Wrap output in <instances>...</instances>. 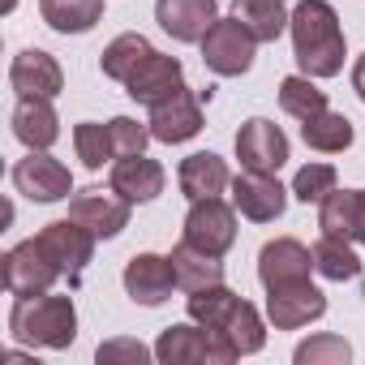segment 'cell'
<instances>
[{
	"mask_svg": "<svg viewBox=\"0 0 365 365\" xmlns=\"http://www.w3.org/2000/svg\"><path fill=\"white\" fill-rule=\"evenodd\" d=\"M288 35H292V61L301 73L322 82L344 69L348 39H344V26H339V14L331 9V0H297Z\"/></svg>",
	"mask_w": 365,
	"mask_h": 365,
	"instance_id": "cell-1",
	"label": "cell"
},
{
	"mask_svg": "<svg viewBox=\"0 0 365 365\" xmlns=\"http://www.w3.org/2000/svg\"><path fill=\"white\" fill-rule=\"evenodd\" d=\"M9 335L18 344L48 348V352L73 348V339H78V305H73V297H56V292L14 297V305H9Z\"/></svg>",
	"mask_w": 365,
	"mask_h": 365,
	"instance_id": "cell-2",
	"label": "cell"
},
{
	"mask_svg": "<svg viewBox=\"0 0 365 365\" xmlns=\"http://www.w3.org/2000/svg\"><path fill=\"white\" fill-rule=\"evenodd\" d=\"M155 361L159 365H232L241 356L232 352V344L224 339V331L198 327L190 318V322H172L168 331H159Z\"/></svg>",
	"mask_w": 365,
	"mask_h": 365,
	"instance_id": "cell-3",
	"label": "cell"
},
{
	"mask_svg": "<svg viewBox=\"0 0 365 365\" xmlns=\"http://www.w3.org/2000/svg\"><path fill=\"white\" fill-rule=\"evenodd\" d=\"M9 180H14V190H18L26 202H39V207L73 198V172H69V163H61L52 150H26V159L14 163Z\"/></svg>",
	"mask_w": 365,
	"mask_h": 365,
	"instance_id": "cell-4",
	"label": "cell"
},
{
	"mask_svg": "<svg viewBox=\"0 0 365 365\" xmlns=\"http://www.w3.org/2000/svg\"><path fill=\"white\" fill-rule=\"evenodd\" d=\"M180 241H190L202 254L224 258L237 245V207L224 198H198L185 211V228H180Z\"/></svg>",
	"mask_w": 365,
	"mask_h": 365,
	"instance_id": "cell-5",
	"label": "cell"
},
{
	"mask_svg": "<svg viewBox=\"0 0 365 365\" xmlns=\"http://www.w3.org/2000/svg\"><path fill=\"white\" fill-rule=\"evenodd\" d=\"M202 48V65L215 73V78H241L254 69V52H258V39L237 22V18H220L207 39L198 43Z\"/></svg>",
	"mask_w": 365,
	"mask_h": 365,
	"instance_id": "cell-6",
	"label": "cell"
},
{
	"mask_svg": "<svg viewBox=\"0 0 365 365\" xmlns=\"http://www.w3.org/2000/svg\"><path fill=\"white\" fill-rule=\"evenodd\" d=\"M35 237H39L43 254L56 262V271H61L69 284H82V271L91 267L99 237H95L91 228H82L78 220H52V224H43Z\"/></svg>",
	"mask_w": 365,
	"mask_h": 365,
	"instance_id": "cell-7",
	"label": "cell"
},
{
	"mask_svg": "<svg viewBox=\"0 0 365 365\" xmlns=\"http://www.w3.org/2000/svg\"><path fill=\"white\" fill-rule=\"evenodd\" d=\"M202 99H211V91H190L180 86L172 99L150 108V138L163 146H180V142H194L202 133Z\"/></svg>",
	"mask_w": 365,
	"mask_h": 365,
	"instance_id": "cell-8",
	"label": "cell"
},
{
	"mask_svg": "<svg viewBox=\"0 0 365 365\" xmlns=\"http://www.w3.org/2000/svg\"><path fill=\"white\" fill-rule=\"evenodd\" d=\"M288 194L292 190L279 185L275 172H250V168H241V176H232V207L250 224H275L288 211Z\"/></svg>",
	"mask_w": 365,
	"mask_h": 365,
	"instance_id": "cell-9",
	"label": "cell"
},
{
	"mask_svg": "<svg viewBox=\"0 0 365 365\" xmlns=\"http://www.w3.org/2000/svg\"><path fill=\"white\" fill-rule=\"evenodd\" d=\"M0 279L14 297H31V292H52V284L61 279L56 262L43 254L39 237H26L18 241L5 258H0Z\"/></svg>",
	"mask_w": 365,
	"mask_h": 365,
	"instance_id": "cell-10",
	"label": "cell"
},
{
	"mask_svg": "<svg viewBox=\"0 0 365 365\" xmlns=\"http://www.w3.org/2000/svg\"><path fill=\"white\" fill-rule=\"evenodd\" d=\"M237 159L241 168L250 172H279L288 159H292V146H288V133L267 120V116H254L237 129Z\"/></svg>",
	"mask_w": 365,
	"mask_h": 365,
	"instance_id": "cell-11",
	"label": "cell"
},
{
	"mask_svg": "<svg viewBox=\"0 0 365 365\" xmlns=\"http://www.w3.org/2000/svg\"><path fill=\"white\" fill-rule=\"evenodd\" d=\"M322 314H327V292L314 288L309 279L267 288V318L275 331H301V327L318 322Z\"/></svg>",
	"mask_w": 365,
	"mask_h": 365,
	"instance_id": "cell-12",
	"label": "cell"
},
{
	"mask_svg": "<svg viewBox=\"0 0 365 365\" xmlns=\"http://www.w3.org/2000/svg\"><path fill=\"white\" fill-rule=\"evenodd\" d=\"M129 215H133V202H125L112 185L108 190H82L69 198V220H78L82 228H91L99 241H112L129 228Z\"/></svg>",
	"mask_w": 365,
	"mask_h": 365,
	"instance_id": "cell-13",
	"label": "cell"
},
{
	"mask_svg": "<svg viewBox=\"0 0 365 365\" xmlns=\"http://www.w3.org/2000/svg\"><path fill=\"white\" fill-rule=\"evenodd\" d=\"M120 284H125V292H129L133 305H146V309L163 305V301L172 297V288H176L172 254H150V250H146V254H133V258L125 262Z\"/></svg>",
	"mask_w": 365,
	"mask_h": 365,
	"instance_id": "cell-14",
	"label": "cell"
},
{
	"mask_svg": "<svg viewBox=\"0 0 365 365\" xmlns=\"http://www.w3.org/2000/svg\"><path fill=\"white\" fill-rule=\"evenodd\" d=\"M9 86H14L18 99H56L65 91V69H61V61L52 52L26 48L9 65Z\"/></svg>",
	"mask_w": 365,
	"mask_h": 365,
	"instance_id": "cell-15",
	"label": "cell"
},
{
	"mask_svg": "<svg viewBox=\"0 0 365 365\" xmlns=\"http://www.w3.org/2000/svg\"><path fill=\"white\" fill-rule=\"evenodd\" d=\"M155 22L176 43H202L220 22V0H155Z\"/></svg>",
	"mask_w": 365,
	"mask_h": 365,
	"instance_id": "cell-16",
	"label": "cell"
},
{
	"mask_svg": "<svg viewBox=\"0 0 365 365\" xmlns=\"http://www.w3.org/2000/svg\"><path fill=\"white\" fill-rule=\"evenodd\" d=\"M180 86H185V65H180L176 56H168V52H150V56H146V61L129 73L125 95H129L133 103L155 108V103L172 99Z\"/></svg>",
	"mask_w": 365,
	"mask_h": 365,
	"instance_id": "cell-17",
	"label": "cell"
},
{
	"mask_svg": "<svg viewBox=\"0 0 365 365\" xmlns=\"http://www.w3.org/2000/svg\"><path fill=\"white\" fill-rule=\"evenodd\" d=\"M314 275V250L301 245L297 237H275L258 250V284L262 288H279V284H297Z\"/></svg>",
	"mask_w": 365,
	"mask_h": 365,
	"instance_id": "cell-18",
	"label": "cell"
},
{
	"mask_svg": "<svg viewBox=\"0 0 365 365\" xmlns=\"http://www.w3.org/2000/svg\"><path fill=\"white\" fill-rule=\"evenodd\" d=\"M108 185H112L125 202L142 207V202H155V198L163 194L168 172H163L159 159H146V150H142V155H120V159L112 163V172H108Z\"/></svg>",
	"mask_w": 365,
	"mask_h": 365,
	"instance_id": "cell-19",
	"label": "cell"
},
{
	"mask_svg": "<svg viewBox=\"0 0 365 365\" xmlns=\"http://www.w3.org/2000/svg\"><path fill=\"white\" fill-rule=\"evenodd\" d=\"M176 185H180V194H185L190 202H198V198H224V190H232V172H228V163L215 150H194V155L180 159Z\"/></svg>",
	"mask_w": 365,
	"mask_h": 365,
	"instance_id": "cell-20",
	"label": "cell"
},
{
	"mask_svg": "<svg viewBox=\"0 0 365 365\" xmlns=\"http://www.w3.org/2000/svg\"><path fill=\"white\" fill-rule=\"evenodd\" d=\"M318 228L344 241H365V190H331L318 202Z\"/></svg>",
	"mask_w": 365,
	"mask_h": 365,
	"instance_id": "cell-21",
	"label": "cell"
},
{
	"mask_svg": "<svg viewBox=\"0 0 365 365\" xmlns=\"http://www.w3.org/2000/svg\"><path fill=\"white\" fill-rule=\"evenodd\" d=\"M9 120H14V138L26 150H52L61 138V116H56L52 99H18Z\"/></svg>",
	"mask_w": 365,
	"mask_h": 365,
	"instance_id": "cell-22",
	"label": "cell"
},
{
	"mask_svg": "<svg viewBox=\"0 0 365 365\" xmlns=\"http://www.w3.org/2000/svg\"><path fill=\"white\" fill-rule=\"evenodd\" d=\"M172 271H176V288L180 292H198L211 284H224V258L194 250L190 241L172 245Z\"/></svg>",
	"mask_w": 365,
	"mask_h": 365,
	"instance_id": "cell-23",
	"label": "cell"
},
{
	"mask_svg": "<svg viewBox=\"0 0 365 365\" xmlns=\"http://www.w3.org/2000/svg\"><path fill=\"white\" fill-rule=\"evenodd\" d=\"M232 18L258 39V43H275L288 22H292V9L284 0H232Z\"/></svg>",
	"mask_w": 365,
	"mask_h": 365,
	"instance_id": "cell-24",
	"label": "cell"
},
{
	"mask_svg": "<svg viewBox=\"0 0 365 365\" xmlns=\"http://www.w3.org/2000/svg\"><path fill=\"white\" fill-rule=\"evenodd\" d=\"M108 0H39V18L56 35H86L103 22Z\"/></svg>",
	"mask_w": 365,
	"mask_h": 365,
	"instance_id": "cell-25",
	"label": "cell"
},
{
	"mask_svg": "<svg viewBox=\"0 0 365 365\" xmlns=\"http://www.w3.org/2000/svg\"><path fill=\"white\" fill-rule=\"evenodd\" d=\"M352 138H356V129H352V120L344 112L322 108V112H314V116L301 120V142L309 150H318V155H339V150L352 146Z\"/></svg>",
	"mask_w": 365,
	"mask_h": 365,
	"instance_id": "cell-26",
	"label": "cell"
},
{
	"mask_svg": "<svg viewBox=\"0 0 365 365\" xmlns=\"http://www.w3.org/2000/svg\"><path fill=\"white\" fill-rule=\"evenodd\" d=\"M309 250H314V271H318L322 279H331V284H348V279L361 275V258H356L352 241L322 232Z\"/></svg>",
	"mask_w": 365,
	"mask_h": 365,
	"instance_id": "cell-27",
	"label": "cell"
},
{
	"mask_svg": "<svg viewBox=\"0 0 365 365\" xmlns=\"http://www.w3.org/2000/svg\"><path fill=\"white\" fill-rule=\"evenodd\" d=\"M155 48H150V39L146 35H138V31H125V35H116L108 48H103V56H99V69H103V78H112V82H129V73L150 56Z\"/></svg>",
	"mask_w": 365,
	"mask_h": 365,
	"instance_id": "cell-28",
	"label": "cell"
},
{
	"mask_svg": "<svg viewBox=\"0 0 365 365\" xmlns=\"http://www.w3.org/2000/svg\"><path fill=\"white\" fill-rule=\"evenodd\" d=\"M237 305H241V297H237L228 284H211V288H198V292H190V301H185V314H190L198 327L224 331V327H228V318L237 314Z\"/></svg>",
	"mask_w": 365,
	"mask_h": 365,
	"instance_id": "cell-29",
	"label": "cell"
},
{
	"mask_svg": "<svg viewBox=\"0 0 365 365\" xmlns=\"http://www.w3.org/2000/svg\"><path fill=\"white\" fill-rule=\"evenodd\" d=\"M224 339L232 344L237 356H254V352H262V348H267V322H262L258 305H250V301L241 297L237 314H232L228 327H224Z\"/></svg>",
	"mask_w": 365,
	"mask_h": 365,
	"instance_id": "cell-30",
	"label": "cell"
},
{
	"mask_svg": "<svg viewBox=\"0 0 365 365\" xmlns=\"http://www.w3.org/2000/svg\"><path fill=\"white\" fill-rule=\"evenodd\" d=\"M279 108H284L288 116L305 120V116H314V112H322V108H331V103H327V91H318V78L292 73V78L279 82Z\"/></svg>",
	"mask_w": 365,
	"mask_h": 365,
	"instance_id": "cell-31",
	"label": "cell"
},
{
	"mask_svg": "<svg viewBox=\"0 0 365 365\" xmlns=\"http://www.w3.org/2000/svg\"><path fill=\"white\" fill-rule=\"evenodd\" d=\"M73 150H78V159H82L86 172H99L103 163L116 159L112 133H108V125H99V120H78V125H73Z\"/></svg>",
	"mask_w": 365,
	"mask_h": 365,
	"instance_id": "cell-32",
	"label": "cell"
},
{
	"mask_svg": "<svg viewBox=\"0 0 365 365\" xmlns=\"http://www.w3.org/2000/svg\"><path fill=\"white\" fill-rule=\"evenodd\" d=\"M292 361H297V365H348V361H352V344H348L344 335L322 331V335L301 339L297 352H292Z\"/></svg>",
	"mask_w": 365,
	"mask_h": 365,
	"instance_id": "cell-33",
	"label": "cell"
},
{
	"mask_svg": "<svg viewBox=\"0 0 365 365\" xmlns=\"http://www.w3.org/2000/svg\"><path fill=\"white\" fill-rule=\"evenodd\" d=\"M335 168L331 163H305V168H297V176H292V198H301V202H322L331 190H335Z\"/></svg>",
	"mask_w": 365,
	"mask_h": 365,
	"instance_id": "cell-34",
	"label": "cell"
},
{
	"mask_svg": "<svg viewBox=\"0 0 365 365\" xmlns=\"http://www.w3.org/2000/svg\"><path fill=\"white\" fill-rule=\"evenodd\" d=\"M150 356H155V348H146L142 339H125V335L103 339V344L95 348V361H99V365H146Z\"/></svg>",
	"mask_w": 365,
	"mask_h": 365,
	"instance_id": "cell-35",
	"label": "cell"
},
{
	"mask_svg": "<svg viewBox=\"0 0 365 365\" xmlns=\"http://www.w3.org/2000/svg\"><path fill=\"white\" fill-rule=\"evenodd\" d=\"M108 133H112L116 159H120V155H142L146 142H150V125H142V120H133V116H112V120H108Z\"/></svg>",
	"mask_w": 365,
	"mask_h": 365,
	"instance_id": "cell-36",
	"label": "cell"
},
{
	"mask_svg": "<svg viewBox=\"0 0 365 365\" xmlns=\"http://www.w3.org/2000/svg\"><path fill=\"white\" fill-rule=\"evenodd\" d=\"M352 91H356V99L365 103V52L352 61Z\"/></svg>",
	"mask_w": 365,
	"mask_h": 365,
	"instance_id": "cell-37",
	"label": "cell"
},
{
	"mask_svg": "<svg viewBox=\"0 0 365 365\" xmlns=\"http://www.w3.org/2000/svg\"><path fill=\"white\" fill-rule=\"evenodd\" d=\"M5 361H9V365H39L35 356H22V352H5Z\"/></svg>",
	"mask_w": 365,
	"mask_h": 365,
	"instance_id": "cell-38",
	"label": "cell"
},
{
	"mask_svg": "<svg viewBox=\"0 0 365 365\" xmlns=\"http://www.w3.org/2000/svg\"><path fill=\"white\" fill-rule=\"evenodd\" d=\"M14 5H18V0H5V14H14Z\"/></svg>",
	"mask_w": 365,
	"mask_h": 365,
	"instance_id": "cell-39",
	"label": "cell"
}]
</instances>
